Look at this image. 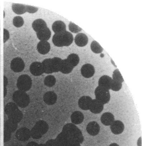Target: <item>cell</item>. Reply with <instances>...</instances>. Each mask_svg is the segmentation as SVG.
Segmentation results:
<instances>
[{"label":"cell","instance_id":"cell-1","mask_svg":"<svg viewBox=\"0 0 142 146\" xmlns=\"http://www.w3.org/2000/svg\"><path fill=\"white\" fill-rule=\"evenodd\" d=\"M62 131L67 137L71 143L81 144L83 142L84 137L82 131L72 123L64 125Z\"/></svg>","mask_w":142,"mask_h":146},{"label":"cell","instance_id":"cell-2","mask_svg":"<svg viewBox=\"0 0 142 146\" xmlns=\"http://www.w3.org/2000/svg\"><path fill=\"white\" fill-rule=\"evenodd\" d=\"M74 40L73 35L67 31L60 34H55L52 41L56 47H68L73 43Z\"/></svg>","mask_w":142,"mask_h":146},{"label":"cell","instance_id":"cell-3","mask_svg":"<svg viewBox=\"0 0 142 146\" xmlns=\"http://www.w3.org/2000/svg\"><path fill=\"white\" fill-rule=\"evenodd\" d=\"M12 98L14 103L20 108H25L29 104L30 97L25 92L18 90L13 94Z\"/></svg>","mask_w":142,"mask_h":146},{"label":"cell","instance_id":"cell-4","mask_svg":"<svg viewBox=\"0 0 142 146\" xmlns=\"http://www.w3.org/2000/svg\"><path fill=\"white\" fill-rule=\"evenodd\" d=\"M95 99L104 105L108 103L111 99L109 90L100 86L95 88Z\"/></svg>","mask_w":142,"mask_h":146},{"label":"cell","instance_id":"cell-5","mask_svg":"<svg viewBox=\"0 0 142 146\" xmlns=\"http://www.w3.org/2000/svg\"><path fill=\"white\" fill-rule=\"evenodd\" d=\"M32 80L27 74L21 75L17 79V86L18 90L27 92L31 89Z\"/></svg>","mask_w":142,"mask_h":146},{"label":"cell","instance_id":"cell-6","mask_svg":"<svg viewBox=\"0 0 142 146\" xmlns=\"http://www.w3.org/2000/svg\"><path fill=\"white\" fill-rule=\"evenodd\" d=\"M25 67L23 60L19 57H15L11 60L10 67L13 71L15 73L22 72Z\"/></svg>","mask_w":142,"mask_h":146},{"label":"cell","instance_id":"cell-7","mask_svg":"<svg viewBox=\"0 0 142 146\" xmlns=\"http://www.w3.org/2000/svg\"><path fill=\"white\" fill-rule=\"evenodd\" d=\"M15 136L17 139L21 141H26L31 137L30 130L27 127H22L16 132Z\"/></svg>","mask_w":142,"mask_h":146},{"label":"cell","instance_id":"cell-8","mask_svg":"<svg viewBox=\"0 0 142 146\" xmlns=\"http://www.w3.org/2000/svg\"><path fill=\"white\" fill-rule=\"evenodd\" d=\"M30 71L35 76H39L44 73V69L42 63L34 62L30 66Z\"/></svg>","mask_w":142,"mask_h":146},{"label":"cell","instance_id":"cell-9","mask_svg":"<svg viewBox=\"0 0 142 146\" xmlns=\"http://www.w3.org/2000/svg\"><path fill=\"white\" fill-rule=\"evenodd\" d=\"M92 101L93 99L91 97L83 96L79 98L78 101V105L83 110H89Z\"/></svg>","mask_w":142,"mask_h":146},{"label":"cell","instance_id":"cell-10","mask_svg":"<svg viewBox=\"0 0 142 146\" xmlns=\"http://www.w3.org/2000/svg\"><path fill=\"white\" fill-rule=\"evenodd\" d=\"M81 74L86 78H89L95 74V69L94 66L90 64L87 63L82 66L81 69Z\"/></svg>","mask_w":142,"mask_h":146},{"label":"cell","instance_id":"cell-11","mask_svg":"<svg viewBox=\"0 0 142 146\" xmlns=\"http://www.w3.org/2000/svg\"><path fill=\"white\" fill-rule=\"evenodd\" d=\"M88 133L92 136L98 135L100 131V126L96 121H92L88 123L86 128Z\"/></svg>","mask_w":142,"mask_h":146},{"label":"cell","instance_id":"cell-12","mask_svg":"<svg viewBox=\"0 0 142 146\" xmlns=\"http://www.w3.org/2000/svg\"><path fill=\"white\" fill-rule=\"evenodd\" d=\"M111 132L115 135H119L124 131V124L120 120H115L110 126Z\"/></svg>","mask_w":142,"mask_h":146},{"label":"cell","instance_id":"cell-13","mask_svg":"<svg viewBox=\"0 0 142 146\" xmlns=\"http://www.w3.org/2000/svg\"><path fill=\"white\" fill-rule=\"evenodd\" d=\"M43 101L48 105H53L57 102V96L53 91H49L43 95Z\"/></svg>","mask_w":142,"mask_h":146},{"label":"cell","instance_id":"cell-14","mask_svg":"<svg viewBox=\"0 0 142 146\" xmlns=\"http://www.w3.org/2000/svg\"><path fill=\"white\" fill-rule=\"evenodd\" d=\"M112 78L107 75L101 76L98 80V86L110 90L112 83Z\"/></svg>","mask_w":142,"mask_h":146},{"label":"cell","instance_id":"cell-15","mask_svg":"<svg viewBox=\"0 0 142 146\" xmlns=\"http://www.w3.org/2000/svg\"><path fill=\"white\" fill-rule=\"evenodd\" d=\"M115 117L111 113L106 112L104 113L101 117V121L103 125L106 126H109L115 121Z\"/></svg>","mask_w":142,"mask_h":146},{"label":"cell","instance_id":"cell-16","mask_svg":"<svg viewBox=\"0 0 142 146\" xmlns=\"http://www.w3.org/2000/svg\"><path fill=\"white\" fill-rule=\"evenodd\" d=\"M51 46L50 43L47 41H40L37 43V50L40 54L45 55L50 51Z\"/></svg>","mask_w":142,"mask_h":146},{"label":"cell","instance_id":"cell-17","mask_svg":"<svg viewBox=\"0 0 142 146\" xmlns=\"http://www.w3.org/2000/svg\"><path fill=\"white\" fill-rule=\"evenodd\" d=\"M104 105L96 99H93L89 111L95 114L100 113L104 109Z\"/></svg>","mask_w":142,"mask_h":146},{"label":"cell","instance_id":"cell-18","mask_svg":"<svg viewBox=\"0 0 142 146\" xmlns=\"http://www.w3.org/2000/svg\"><path fill=\"white\" fill-rule=\"evenodd\" d=\"M55 140L57 146H69L71 143L67 137L62 131L58 135Z\"/></svg>","mask_w":142,"mask_h":146},{"label":"cell","instance_id":"cell-19","mask_svg":"<svg viewBox=\"0 0 142 146\" xmlns=\"http://www.w3.org/2000/svg\"><path fill=\"white\" fill-rule=\"evenodd\" d=\"M52 28L55 34H60L66 31V24L61 21H56L53 23Z\"/></svg>","mask_w":142,"mask_h":146},{"label":"cell","instance_id":"cell-20","mask_svg":"<svg viewBox=\"0 0 142 146\" xmlns=\"http://www.w3.org/2000/svg\"><path fill=\"white\" fill-rule=\"evenodd\" d=\"M88 41L87 36L83 33H79L75 38V43L79 47H83L86 46L87 44Z\"/></svg>","mask_w":142,"mask_h":146},{"label":"cell","instance_id":"cell-21","mask_svg":"<svg viewBox=\"0 0 142 146\" xmlns=\"http://www.w3.org/2000/svg\"><path fill=\"white\" fill-rule=\"evenodd\" d=\"M70 118L72 123L78 125L83 122L85 117L83 113L81 111H75L71 114Z\"/></svg>","mask_w":142,"mask_h":146},{"label":"cell","instance_id":"cell-22","mask_svg":"<svg viewBox=\"0 0 142 146\" xmlns=\"http://www.w3.org/2000/svg\"><path fill=\"white\" fill-rule=\"evenodd\" d=\"M32 26L33 30L36 33L39 32L47 27L46 22L41 19L35 20L33 21Z\"/></svg>","mask_w":142,"mask_h":146},{"label":"cell","instance_id":"cell-23","mask_svg":"<svg viewBox=\"0 0 142 146\" xmlns=\"http://www.w3.org/2000/svg\"><path fill=\"white\" fill-rule=\"evenodd\" d=\"M37 38L40 41H47L50 39L51 35V32L48 27L36 33Z\"/></svg>","mask_w":142,"mask_h":146},{"label":"cell","instance_id":"cell-24","mask_svg":"<svg viewBox=\"0 0 142 146\" xmlns=\"http://www.w3.org/2000/svg\"><path fill=\"white\" fill-rule=\"evenodd\" d=\"M74 68L67 59L62 60L60 72L64 74H68L72 72Z\"/></svg>","mask_w":142,"mask_h":146},{"label":"cell","instance_id":"cell-25","mask_svg":"<svg viewBox=\"0 0 142 146\" xmlns=\"http://www.w3.org/2000/svg\"><path fill=\"white\" fill-rule=\"evenodd\" d=\"M34 126L38 129L42 135L47 133L49 129V126L47 123L43 120H40L36 123Z\"/></svg>","mask_w":142,"mask_h":146},{"label":"cell","instance_id":"cell-26","mask_svg":"<svg viewBox=\"0 0 142 146\" xmlns=\"http://www.w3.org/2000/svg\"><path fill=\"white\" fill-rule=\"evenodd\" d=\"M8 117V119L18 124L23 119V115L22 112L19 109Z\"/></svg>","mask_w":142,"mask_h":146},{"label":"cell","instance_id":"cell-27","mask_svg":"<svg viewBox=\"0 0 142 146\" xmlns=\"http://www.w3.org/2000/svg\"><path fill=\"white\" fill-rule=\"evenodd\" d=\"M44 69V73L50 74L53 73L52 58L45 59L42 62Z\"/></svg>","mask_w":142,"mask_h":146},{"label":"cell","instance_id":"cell-28","mask_svg":"<svg viewBox=\"0 0 142 146\" xmlns=\"http://www.w3.org/2000/svg\"><path fill=\"white\" fill-rule=\"evenodd\" d=\"M12 9L13 12L17 15H22L27 12L26 5L24 4L13 3Z\"/></svg>","mask_w":142,"mask_h":146},{"label":"cell","instance_id":"cell-29","mask_svg":"<svg viewBox=\"0 0 142 146\" xmlns=\"http://www.w3.org/2000/svg\"><path fill=\"white\" fill-rule=\"evenodd\" d=\"M19 109V107L14 102H9L5 106L4 111L8 116Z\"/></svg>","mask_w":142,"mask_h":146},{"label":"cell","instance_id":"cell-30","mask_svg":"<svg viewBox=\"0 0 142 146\" xmlns=\"http://www.w3.org/2000/svg\"><path fill=\"white\" fill-rule=\"evenodd\" d=\"M18 127V124L10 120H7L4 123V129L9 132L12 133L15 131Z\"/></svg>","mask_w":142,"mask_h":146},{"label":"cell","instance_id":"cell-31","mask_svg":"<svg viewBox=\"0 0 142 146\" xmlns=\"http://www.w3.org/2000/svg\"><path fill=\"white\" fill-rule=\"evenodd\" d=\"M62 60L60 58L55 57L52 58L53 73L60 72Z\"/></svg>","mask_w":142,"mask_h":146},{"label":"cell","instance_id":"cell-32","mask_svg":"<svg viewBox=\"0 0 142 146\" xmlns=\"http://www.w3.org/2000/svg\"><path fill=\"white\" fill-rule=\"evenodd\" d=\"M67 60L74 68L79 64L80 60L78 55L75 53H72L69 54L68 56Z\"/></svg>","mask_w":142,"mask_h":146},{"label":"cell","instance_id":"cell-33","mask_svg":"<svg viewBox=\"0 0 142 146\" xmlns=\"http://www.w3.org/2000/svg\"><path fill=\"white\" fill-rule=\"evenodd\" d=\"M56 79L53 75H49L46 76L44 80V84L48 87H52L54 86L56 83Z\"/></svg>","mask_w":142,"mask_h":146},{"label":"cell","instance_id":"cell-34","mask_svg":"<svg viewBox=\"0 0 142 146\" xmlns=\"http://www.w3.org/2000/svg\"><path fill=\"white\" fill-rule=\"evenodd\" d=\"M91 49L92 51L94 53L98 54L102 52L103 48L97 42L93 41L91 44Z\"/></svg>","mask_w":142,"mask_h":146},{"label":"cell","instance_id":"cell-35","mask_svg":"<svg viewBox=\"0 0 142 146\" xmlns=\"http://www.w3.org/2000/svg\"><path fill=\"white\" fill-rule=\"evenodd\" d=\"M112 79L113 80L122 83L124 82V79L118 69H115L113 72Z\"/></svg>","mask_w":142,"mask_h":146},{"label":"cell","instance_id":"cell-36","mask_svg":"<svg viewBox=\"0 0 142 146\" xmlns=\"http://www.w3.org/2000/svg\"><path fill=\"white\" fill-rule=\"evenodd\" d=\"M13 25L15 27H22L24 24V20L22 17L20 16L14 17L13 20Z\"/></svg>","mask_w":142,"mask_h":146},{"label":"cell","instance_id":"cell-37","mask_svg":"<svg viewBox=\"0 0 142 146\" xmlns=\"http://www.w3.org/2000/svg\"><path fill=\"white\" fill-rule=\"evenodd\" d=\"M31 137L34 139H39L41 138L43 135L35 126L30 130Z\"/></svg>","mask_w":142,"mask_h":146},{"label":"cell","instance_id":"cell-38","mask_svg":"<svg viewBox=\"0 0 142 146\" xmlns=\"http://www.w3.org/2000/svg\"><path fill=\"white\" fill-rule=\"evenodd\" d=\"M69 31L72 33L77 34L82 31V29L72 22H69Z\"/></svg>","mask_w":142,"mask_h":146},{"label":"cell","instance_id":"cell-39","mask_svg":"<svg viewBox=\"0 0 142 146\" xmlns=\"http://www.w3.org/2000/svg\"><path fill=\"white\" fill-rule=\"evenodd\" d=\"M122 87V83L112 80L111 90L114 92H118L121 90Z\"/></svg>","mask_w":142,"mask_h":146},{"label":"cell","instance_id":"cell-40","mask_svg":"<svg viewBox=\"0 0 142 146\" xmlns=\"http://www.w3.org/2000/svg\"><path fill=\"white\" fill-rule=\"evenodd\" d=\"M11 133L7 130L4 129V142L6 143L9 141L11 139Z\"/></svg>","mask_w":142,"mask_h":146},{"label":"cell","instance_id":"cell-41","mask_svg":"<svg viewBox=\"0 0 142 146\" xmlns=\"http://www.w3.org/2000/svg\"><path fill=\"white\" fill-rule=\"evenodd\" d=\"M26 11L27 12L29 13L33 14L35 13L38 11L39 8L37 7L32 6L26 5Z\"/></svg>","mask_w":142,"mask_h":146},{"label":"cell","instance_id":"cell-42","mask_svg":"<svg viewBox=\"0 0 142 146\" xmlns=\"http://www.w3.org/2000/svg\"><path fill=\"white\" fill-rule=\"evenodd\" d=\"M10 37V34L8 30L4 29V37L3 41L4 43H5L9 40Z\"/></svg>","mask_w":142,"mask_h":146},{"label":"cell","instance_id":"cell-43","mask_svg":"<svg viewBox=\"0 0 142 146\" xmlns=\"http://www.w3.org/2000/svg\"><path fill=\"white\" fill-rule=\"evenodd\" d=\"M46 146H57L55 139H49L45 143Z\"/></svg>","mask_w":142,"mask_h":146},{"label":"cell","instance_id":"cell-44","mask_svg":"<svg viewBox=\"0 0 142 146\" xmlns=\"http://www.w3.org/2000/svg\"><path fill=\"white\" fill-rule=\"evenodd\" d=\"M26 146H39V144L35 141H31L29 142Z\"/></svg>","mask_w":142,"mask_h":146},{"label":"cell","instance_id":"cell-45","mask_svg":"<svg viewBox=\"0 0 142 146\" xmlns=\"http://www.w3.org/2000/svg\"><path fill=\"white\" fill-rule=\"evenodd\" d=\"M8 84V80L5 76H4V87L6 88Z\"/></svg>","mask_w":142,"mask_h":146},{"label":"cell","instance_id":"cell-46","mask_svg":"<svg viewBox=\"0 0 142 146\" xmlns=\"http://www.w3.org/2000/svg\"><path fill=\"white\" fill-rule=\"evenodd\" d=\"M137 146H142V137H141L139 138L137 141Z\"/></svg>","mask_w":142,"mask_h":146},{"label":"cell","instance_id":"cell-47","mask_svg":"<svg viewBox=\"0 0 142 146\" xmlns=\"http://www.w3.org/2000/svg\"><path fill=\"white\" fill-rule=\"evenodd\" d=\"M7 88L4 87V97L5 98L7 95Z\"/></svg>","mask_w":142,"mask_h":146},{"label":"cell","instance_id":"cell-48","mask_svg":"<svg viewBox=\"0 0 142 146\" xmlns=\"http://www.w3.org/2000/svg\"><path fill=\"white\" fill-rule=\"evenodd\" d=\"M109 146H119V145L116 143H112Z\"/></svg>","mask_w":142,"mask_h":146},{"label":"cell","instance_id":"cell-49","mask_svg":"<svg viewBox=\"0 0 142 146\" xmlns=\"http://www.w3.org/2000/svg\"><path fill=\"white\" fill-rule=\"evenodd\" d=\"M39 146H46L45 144H39Z\"/></svg>","mask_w":142,"mask_h":146},{"label":"cell","instance_id":"cell-50","mask_svg":"<svg viewBox=\"0 0 142 146\" xmlns=\"http://www.w3.org/2000/svg\"><path fill=\"white\" fill-rule=\"evenodd\" d=\"M5 11H4V17H5Z\"/></svg>","mask_w":142,"mask_h":146}]
</instances>
